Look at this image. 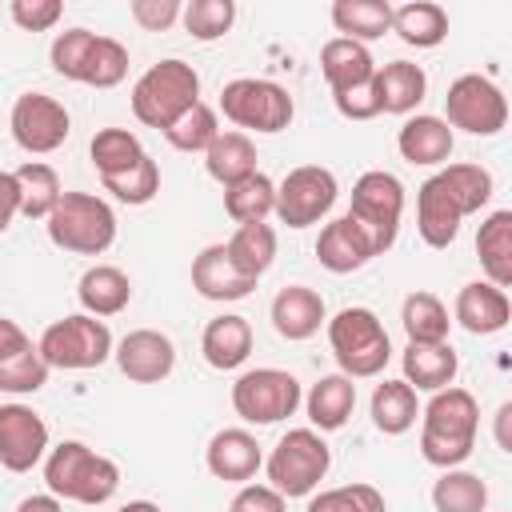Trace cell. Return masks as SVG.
<instances>
[{
	"label": "cell",
	"instance_id": "1",
	"mask_svg": "<svg viewBox=\"0 0 512 512\" xmlns=\"http://www.w3.org/2000/svg\"><path fill=\"white\" fill-rule=\"evenodd\" d=\"M480 404L468 388H440L420 408V456L432 468H460L476 448Z\"/></svg>",
	"mask_w": 512,
	"mask_h": 512
},
{
	"label": "cell",
	"instance_id": "2",
	"mask_svg": "<svg viewBox=\"0 0 512 512\" xmlns=\"http://www.w3.org/2000/svg\"><path fill=\"white\" fill-rule=\"evenodd\" d=\"M44 484L56 500L96 508L116 496L120 468H116V460L92 452L84 440H64L44 456Z\"/></svg>",
	"mask_w": 512,
	"mask_h": 512
},
{
	"label": "cell",
	"instance_id": "3",
	"mask_svg": "<svg viewBox=\"0 0 512 512\" xmlns=\"http://www.w3.org/2000/svg\"><path fill=\"white\" fill-rule=\"evenodd\" d=\"M324 324H328V348H332V356L348 380H372L388 368L392 340H388V328L380 324V316L372 308L352 304V308H340Z\"/></svg>",
	"mask_w": 512,
	"mask_h": 512
},
{
	"label": "cell",
	"instance_id": "4",
	"mask_svg": "<svg viewBox=\"0 0 512 512\" xmlns=\"http://www.w3.org/2000/svg\"><path fill=\"white\" fill-rule=\"evenodd\" d=\"M48 240L76 256H104L116 240V212L92 192H64L44 220Z\"/></svg>",
	"mask_w": 512,
	"mask_h": 512
},
{
	"label": "cell",
	"instance_id": "5",
	"mask_svg": "<svg viewBox=\"0 0 512 512\" xmlns=\"http://www.w3.org/2000/svg\"><path fill=\"white\" fill-rule=\"evenodd\" d=\"M200 100V76L188 60L168 56L152 64L136 84H132V116L144 128H168L180 112H188Z\"/></svg>",
	"mask_w": 512,
	"mask_h": 512
},
{
	"label": "cell",
	"instance_id": "6",
	"mask_svg": "<svg viewBox=\"0 0 512 512\" xmlns=\"http://www.w3.org/2000/svg\"><path fill=\"white\" fill-rule=\"evenodd\" d=\"M328 468H332V448L324 444V432L316 428H288L264 460L268 488H276L284 500L312 496L320 480L328 476Z\"/></svg>",
	"mask_w": 512,
	"mask_h": 512
},
{
	"label": "cell",
	"instance_id": "7",
	"mask_svg": "<svg viewBox=\"0 0 512 512\" xmlns=\"http://www.w3.org/2000/svg\"><path fill=\"white\" fill-rule=\"evenodd\" d=\"M40 356L48 368H60V372H88V368H100L108 356H112V332L104 320L88 316V312H76V316H64V320H52L40 340H36Z\"/></svg>",
	"mask_w": 512,
	"mask_h": 512
},
{
	"label": "cell",
	"instance_id": "8",
	"mask_svg": "<svg viewBox=\"0 0 512 512\" xmlns=\"http://www.w3.org/2000/svg\"><path fill=\"white\" fill-rule=\"evenodd\" d=\"M220 112L236 128L248 132H284L296 116V104L284 84L264 80V76H236L220 88Z\"/></svg>",
	"mask_w": 512,
	"mask_h": 512
},
{
	"label": "cell",
	"instance_id": "9",
	"mask_svg": "<svg viewBox=\"0 0 512 512\" xmlns=\"http://www.w3.org/2000/svg\"><path fill=\"white\" fill-rule=\"evenodd\" d=\"M304 404L300 380L284 368H248L232 384V408L244 424H280Z\"/></svg>",
	"mask_w": 512,
	"mask_h": 512
},
{
	"label": "cell",
	"instance_id": "10",
	"mask_svg": "<svg viewBox=\"0 0 512 512\" xmlns=\"http://www.w3.org/2000/svg\"><path fill=\"white\" fill-rule=\"evenodd\" d=\"M376 244V252H388L396 244V232H400V216H404V184L384 172V168H372L364 172L356 184H352V204L348 212Z\"/></svg>",
	"mask_w": 512,
	"mask_h": 512
},
{
	"label": "cell",
	"instance_id": "11",
	"mask_svg": "<svg viewBox=\"0 0 512 512\" xmlns=\"http://www.w3.org/2000/svg\"><path fill=\"white\" fill-rule=\"evenodd\" d=\"M448 128H460L468 136H496L504 124H508V100L504 92L480 76V72H464L448 84V96H444V116H440Z\"/></svg>",
	"mask_w": 512,
	"mask_h": 512
},
{
	"label": "cell",
	"instance_id": "12",
	"mask_svg": "<svg viewBox=\"0 0 512 512\" xmlns=\"http://www.w3.org/2000/svg\"><path fill=\"white\" fill-rule=\"evenodd\" d=\"M336 196H340V184H336L332 168L300 164L276 184V208L272 212L288 228H308V224H316L332 212Z\"/></svg>",
	"mask_w": 512,
	"mask_h": 512
},
{
	"label": "cell",
	"instance_id": "13",
	"mask_svg": "<svg viewBox=\"0 0 512 512\" xmlns=\"http://www.w3.org/2000/svg\"><path fill=\"white\" fill-rule=\"evenodd\" d=\"M8 128H12V140L28 156H48V152H56L68 140L72 116H68V108L56 96H48V92H24L12 104Z\"/></svg>",
	"mask_w": 512,
	"mask_h": 512
},
{
	"label": "cell",
	"instance_id": "14",
	"mask_svg": "<svg viewBox=\"0 0 512 512\" xmlns=\"http://www.w3.org/2000/svg\"><path fill=\"white\" fill-rule=\"evenodd\" d=\"M48 456V424L28 404H0V468L32 472Z\"/></svg>",
	"mask_w": 512,
	"mask_h": 512
},
{
	"label": "cell",
	"instance_id": "15",
	"mask_svg": "<svg viewBox=\"0 0 512 512\" xmlns=\"http://www.w3.org/2000/svg\"><path fill=\"white\" fill-rule=\"evenodd\" d=\"M468 216L464 200L456 196V188L448 184L444 172L428 176L416 188V232L428 248H452V240L460 236V220Z\"/></svg>",
	"mask_w": 512,
	"mask_h": 512
},
{
	"label": "cell",
	"instance_id": "16",
	"mask_svg": "<svg viewBox=\"0 0 512 512\" xmlns=\"http://www.w3.org/2000/svg\"><path fill=\"white\" fill-rule=\"evenodd\" d=\"M112 360L132 384H160L176 368V344L156 328H132L112 348Z\"/></svg>",
	"mask_w": 512,
	"mask_h": 512
},
{
	"label": "cell",
	"instance_id": "17",
	"mask_svg": "<svg viewBox=\"0 0 512 512\" xmlns=\"http://www.w3.org/2000/svg\"><path fill=\"white\" fill-rule=\"evenodd\" d=\"M372 256H380V252H376L372 236H368L352 216L328 220V224L320 228V236H316V260H320V268H328V272H336V276H348V272L364 268Z\"/></svg>",
	"mask_w": 512,
	"mask_h": 512
},
{
	"label": "cell",
	"instance_id": "18",
	"mask_svg": "<svg viewBox=\"0 0 512 512\" xmlns=\"http://www.w3.org/2000/svg\"><path fill=\"white\" fill-rule=\"evenodd\" d=\"M204 464L224 484H248L264 468V452L248 428H220L204 448Z\"/></svg>",
	"mask_w": 512,
	"mask_h": 512
},
{
	"label": "cell",
	"instance_id": "19",
	"mask_svg": "<svg viewBox=\"0 0 512 512\" xmlns=\"http://www.w3.org/2000/svg\"><path fill=\"white\" fill-rule=\"evenodd\" d=\"M456 324L472 336H496L508 328L512 320V304H508V292L488 284V280H472L456 292V308H452Z\"/></svg>",
	"mask_w": 512,
	"mask_h": 512
},
{
	"label": "cell",
	"instance_id": "20",
	"mask_svg": "<svg viewBox=\"0 0 512 512\" xmlns=\"http://www.w3.org/2000/svg\"><path fill=\"white\" fill-rule=\"evenodd\" d=\"M268 320L276 328V336L284 340H308L320 332V324L328 320L324 312V296L308 284H288L272 296V308H268Z\"/></svg>",
	"mask_w": 512,
	"mask_h": 512
},
{
	"label": "cell",
	"instance_id": "21",
	"mask_svg": "<svg viewBox=\"0 0 512 512\" xmlns=\"http://www.w3.org/2000/svg\"><path fill=\"white\" fill-rule=\"evenodd\" d=\"M372 92H376L380 112H388V116H408V112L420 108V100H424V92H428V76H424V68L412 64V60H388V64L376 68Z\"/></svg>",
	"mask_w": 512,
	"mask_h": 512
},
{
	"label": "cell",
	"instance_id": "22",
	"mask_svg": "<svg viewBox=\"0 0 512 512\" xmlns=\"http://www.w3.org/2000/svg\"><path fill=\"white\" fill-rule=\"evenodd\" d=\"M452 128L440 120V116H428V112H416L400 124L396 132V148L408 164H420V168H436V164H448L452 156Z\"/></svg>",
	"mask_w": 512,
	"mask_h": 512
},
{
	"label": "cell",
	"instance_id": "23",
	"mask_svg": "<svg viewBox=\"0 0 512 512\" xmlns=\"http://www.w3.org/2000/svg\"><path fill=\"white\" fill-rule=\"evenodd\" d=\"M192 288L204 296V300H216V304H228V300H244L256 280L240 276L236 264L228 260L224 244H208L200 248V256L192 260Z\"/></svg>",
	"mask_w": 512,
	"mask_h": 512
},
{
	"label": "cell",
	"instance_id": "24",
	"mask_svg": "<svg viewBox=\"0 0 512 512\" xmlns=\"http://www.w3.org/2000/svg\"><path fill=\"white\" fill-rule=\"evenodd\" d=\"M200 352L208 360V368L216 372H232L248 360L252 352V324L236 312H220L204 324V336H200Z\"/></svg>",
	"mask_w": 512,
	"mask_h": 512
},
{
	"label": "cell",
	"instance_id": "25",
	"mask_svg": "<svg viewBox=\"0 0 512 512\" xmlns=\"http://www.w3.org/2000/svg\"><path fill=\"white\" fill-rule=\"evenodd\" d=\"M76 300L88 316L104 320V316H120L132 300V280L116 268V264H92L80 272L76 280Z\"/></svg>",
	"mask_w": 512,
	"mask_h": 512
},
{
	"label": "cell",
	"instance_id": "26",
	"mask_svg": "<svg viewBox=\"0 0 512 512\" xmlns=\"http://www.w3.org/2000/svg\"><path fill=\"white\" fill-rule=\"evenodd\" d=\"M404 368V384H412L416 392H440L456 380L460 372V356L452 352V344H408L400 356Z\"/></svg>",
	"mask_w": 512,
	"mask_h": 512
},
{
	"label": "cell",
	"instance_id": "27",
	"mask_svg": "<svg viewBox=\"0 0 512 512\" xmlns=\"http://www.w3.org/2000/svg\"><path fill=\"white\" fill-rule=\"evenodd\" d=\"M320 72H324L332 92H348V88H360V84H368L376 76V60H372L368 44L332 36L320 48Z\"/></svg>",
	"mask_w": 512,
	"mask_h": 512
},
{
	"label": "cell",
	"instance_id": "28",
	"mask_svg": "<svg viewBox=\"0 0 512 512\" xmlns=\"http://www.w3.org/2000/svg\"><path fill=\"white\" fill-rule=\"evenodd\" d=\"M304 408H308V420L316 432H336L348 424V416L356 408V384L344 372H328L308 388Z\"/></svg>",
	"mask_w": 512,
	"mask_h": 512
},
{
	"label": "cell",
	"instance_id": "29",
	"mask_svg": "<svg viewBox=\"0 0 512 512\" xmlns=\"http://www.w3.org/2000/svg\"><path fill=\"white\" fill-rule=\"evenodd\" d=\"M476 256H480V268L488 276V284L496 288H508L512 284V212L508 208H496L480 232H476Z\"/></svg>",
	"mask_w": 512,
	"mask_h": 512
},
{
	"label": "cell",
	"instance_id": "30",
	"mask_svg": "<svg viewBox=\"0 0 512 512\" xmlns=\"http://www.w3.org/2000/svg\"><path fill=\"white\" fill-rule=\"evenodd\" d=\"M224 252H228V260L236 264L240 276L260 280V276L272 268V260H276V228L264 224V220H256V224H236V232L228 236Z\"/></svg>",
	"mask_w": 512,
	"mask_h": 512
},
{
	"label": "cell",
	"instance_id": "31",
	"mask_svg": "<svg viewBox=\"0 0 512 512\" xmlns=\"http://www.w3.org/2000/svg\"><path fill=\"white\" fill-rule=\"evenodd\" d=\"M332 24L344 40L372 44L384 32H392V4L388 0H336L332 4Z\"/></svg>",
	"mask_w": 512,
	"mask_h": 512
},
{
	"label": "cell",
	"instance_id": "32",
	"mask_svg": "<svg viewBox=\"0 0 512 512\" xmlns=\"http://www.w3.org/2000/svg\"><path fill=\"white\" fill-rule=\"evenodd\" d=\"M392 32L412 48H436L448 40V12L432 0H412L392 8Z\"/></svg>",
	"mask_w": 512,
	"mask_h": 512
},
{
	"label": "cell",
	"instance_id": "33",
	"mask_svg": "<svg viewBox=\"0 0 512 512\" xmlns=\"http://www.w3.org/2000/svg\"><path fill=\"white\" fill-rule=\"evenodd\" d=\"M204 168L224 188L244 180V176H252L256 172V144H252V136L248 132H220L208 144V152H204Z\"/></svg>",
	"mask_w": 512,
	"mask_h": 512
},
{
	"label": "cell",
	"instance_id": "34",
	"mask_svg": "<svg viewBox=\"0 0 512 512\" xmlns=\"http://www.w3.org/2000/svg\"><path fill=\"white\" fill-rule=\"evenodd\" d=\"M400 324H404L408 344H444L452 328L444 300L432 292H408L400 304Z\"/></svg>",
	"mask_w": 512,
	"mask_h": 512
},
{
	"label": "cell",
	"instance_id": "35",
	"mask_svg": "<svg viewBox=\"0 0 512 512\" xmlns=\"http://www.w3.org/2000/svg\"><path fill=\"white\" fill-rule=\"evenodd\" d=\"M420 416V400L416 388L404 380H380L372 392V424L384 436H404Z\"/></svg>",
	"mask_w": 512,
	"mask_h": 512
},
{
	"label": "cell",
	"instance_id": "36",
	"mask_svg": "<svg viewBox=\"0 0 512 512\" xmlns=\"http://www.w3.org/2000/svg\"><path fill=\"white\" fill-rule=\"evenodd\" d=\"M12 176H16V188H20V216H28V220H48V212H52L56 200L64 196L56 168L44 164V160H24Z\"/></svg>",
	"mask_w": 512,
	"mask_h": 512
},
{
	"label": "cell",
	"instance_id": "37",
	"mask_svg": "<svg viewBox=\"0 0 512 512\" xmlns=\"http://www.w3.org/2000/svg\"><path fill=\"white\" fill-rule=\"evenodd\" d=\"M276 208V184L256 168L252 176L236 180L224 188V212L236 220V224H256V220H268Z\"/></svg>",
	"mask_w": 512,
	"mask_h": 512
},
{
	"label": "cell",
	"instance_id": "38",
	"mask_svg": "<svg viewBox=\"0 0 512 512\" xmlns=\"http://www.w3.org/2000/svg\"><path fill=\"white\" fill-rule=\"evenodd\" d=\"M432 508L436 512H484L488 508V484L468 468H444L432 484Z\"/></svg>",
	"mask_w": 512,
	"mask_h": 512
},
{
	"label": "cell",
	"instance_id": "39",
	"mask_svg": "<svg viewBox=\"0 0 512 512\" xmlns=\"http://www.w3.org/2000/svg\"><path fill=\"white\" fill-rule=\"evenodd\" d=\"M140 156H144V144L128 128H100L88 144V160H92L96 176H116V172L132 168Z\"/></svg>",
	"mask_w": 512,
	"mask_h": 512
},
{
	"label": "cell",
	"instance_id": "40",
	"mask_svg": "<svg viewBox=\"0 0 512 512\" xmlns=\"http://www.w3.org/2000/svg\"><path fill=\"white\" fill-rule=\"evenodd\" d=\"M220 136V120H216V108H208L204 100H196L188 112H180L168 128H164V140L176 148V152H208V144Z\"/></svg>",
	"mask_w": 512,
	"mask_h": 512
},
{
	"label": "cell",
	"instance_id": "41",
	"mask_svg": "<svg viewBox=\"0 0 512 512\" xmlns=\"http://www.w3.org/2000/svg\"><path fill=\"white\" fill-rule=\"evenodd\" d=\"M100 184H104V192H112L120 204H148V200L160 192V168H156V160L144 152L132 168H124V172H116V176H100Z\"/></svg>",
	"mask_w": 512,
	"mask_h": 512
},
{
	"label": "cell",
	"instance_id": "42",
	"mask_svg": "<svg viewBox=\"0 0 512 512\" xmlns=\"http://www.w3.org/2000/svg\"><path fill=\"white\" fill-rule=\"evenodd\" d=\"M180 20H184V32L192 40L208 44V40L228 36V28L236 24V4L232 0H188Z\"/></svg>",
	"mask_w": 512,
	"mask_h": 512
},
{
	"label": "cell",
	"instance_id": "43",
	"mask_svg": "<svg viewBox=\"0 0 512 512\" xmlns=\"http://www.w3.org/2000/svg\"><path fill=\"white\" fill-rule=\"evenodd\" d=\"M124 76H128V48L120 40H112V36H96L80 84H88V88H116Z\"/></svg>",
	"mask_w": 512,
	"mask_h": 512
},
{
	"label": "cell",
	"instance_id": "44",
	"mask_svg": "<svg viewBox=\"0 0 512 512\" xmlns=\"http://www.w3.org/2000/svg\"><path fill=\"white\" fill-rule=\"evenodd\" d=\"M48 372H52V368L44 364L40 348H36V344H28L24 352H16V356L0 360V392H8V396L40 392V388L48 384Z\"/></svg>",
	"mask_w": 512,
	"mask_h": 512
},
{
	"label": "cell",
	"instance_id": "45",
	"mask_svg": "<svg viewBox=\"0 0 512 512\" xmlns=\"http://www.w3.org/2000/svg\"><path fill=\"white\" fill-rule=\"evenodd\" d=\"M308 512H388V504L372 484H340L316 492L308 500Z\"/></svg>",
	"mask_w": 512,
	"mask_h": 512
},
{
	"label": "cell",
	"instance_id": "46",
	"mask_svg": "<svg viewBox=\"0 0 512 512\" xmlns=\"http://www.w3.org/2000/svg\"><path fill=\"white\" fill-rule=\"evenodd\" d=\"M92 40H96V32H88V28H64V32H56V40L48 48L52 72L80 84L84 64H88V52H92Z\"/></svg>",
	"mask_w": 512,
	"mask_h": 512
},
{
	"label": "cell",
	"instance_id": "47",
	"mask_svg": "<svg viewBox=\"0 0 512 512\" xmlns=\"http://www.w3.org/2000/svg\"><path fill=\"white\" fill-rule=\"evenodd\" d=\"M440 172L448 176V184H452V188H456V196L464 200L468 216H472V212H480V208L492 200V188H496V184H492V172H488V168L460 160V164H444Z\"/></svg>",
	"mask_w": 512,
	"mask_h": 512
},
{
	"label": "cell",
	"instance_id": "48",
	"mask_svg": "<svg viewBox=\"0 0 512 512\" xmlns=\"http://www.w3.org/2000/svg\"><path fill=\"white\" fill-rule=\"evenodd\" d=\"M8 16H12V24L24 28V32H48V28L60 24L64 4H60V0H12V4H8Z\"/></svg>",
	"mask_w": 512,
	"mask_h": 512
},
{
	"label": "cell",
	"instance_id": "49",
	"mask_svg": "<svg viewBox=\"0 0 512 512\" xmlns=\"http://www.w3.org/2000/svg\"><path fill=\"white\" fill-rule=\"evenodd\" d=\"M128 12H132V20H136L144 32H168V28L180 20L184 4H180V0H132Z\"/></svg>",
	"mask_w": 512,
	"mask_h": 512
},
{
	"label": "cell",
	"instance_id": "50",
	"mask_svg": "<svg viewBox=\"0 0 512 512\" xmlns=\"http://www.w3.org/2000/svg\"><path fill=\"white\" fill-rule=\"evenodd\" d=\"M228 512H288V500L268 484H240Z\"/></svg>",
	"mask_w": 512,
	"mask_h": 512
},
{
	"label": "cell",
	"instance_id": "51",
	"mask_svg": "<svg viewBox=\"0 0 512 512\" xmlns=\"http://www.w3.org/2000/svg\"><path fill=\"white\" fill-rule=\"evenodd\" d=\"M332 104H336V112H340L344 120H372V116H380L372 80L360 84V88H348V92H332Z\"/></svg>",
	"mask_w": 512,
	"mask_h": 512
},
{
	"label": "cell",
	"instance_id": "52",
	"mask_svg": "<svg viewBox=\"0 0 512 512\" xmlns=\"http://www.w3.org/2000/svg\"><path fill=\"white\" fill-rule=\"evenodd\" d=\"M20 216V188L12 172H0V236L8 232V224Z\"/></svg>",
	"mask_w": 512,
	"mask_h": 512
},
{
	"label": "cell",
	"instance_id": "53",
	"mask_svg": "<svg viewBox=\"0 0 512 512\" xmlns=\"http://www.w3.org/2000/svg\"><path fill=\"white\" fill-rule=\"evenodd\" d=\"M32 340H28V332L16 324V320H8V316H0V360H8V356H16V352H24Z\"/></svg>",
	"mask_w": 512,
	"mask_h": 512
},
{
	"label": "cell",
	"instance_id": "54",
	"mask_svg": "<svg viewBox=\"0 0 512 512\" xmlns=\"http://www.w3.org/2000/svg\"><path fill=\"white\" fill-rule=\"evenodd\" d=\"M16 512H64V504L52 496V492H32L16 504Z\"/></svg>",
	"mask_w": 512,
	"mask_h": 512
},
{
	"label": "cell",
	"instance_id": "55",
	"mask_svg": "<svg viewBox=\"0 0 512 512\" xmlns=\"http://www.w3.org/2000/svg\"><path fill=\"white\" fill-rule=\"evenodd\" d=\"M508 420H512V404L504 400V404L496 408V444H500L504 452H512V440H508Z\"/></svg>",
	"mask_w": 512,
	"mask_h": 512
},
{
	"label": "cell",
	"instance_id": "56",
	"mask_svg": "<svg viewBox=\"0 0 512 512\" xmlns=\"http://www.w3.org/2000/svg\"><path fill=\"white\" fill-rule=\"evenodd\" d=\"M120 512H164V508L152 500H128V504H120Z\"/></svg>",
	"mask_w": 512,
	"mask_h": 512
}]
</instances>
